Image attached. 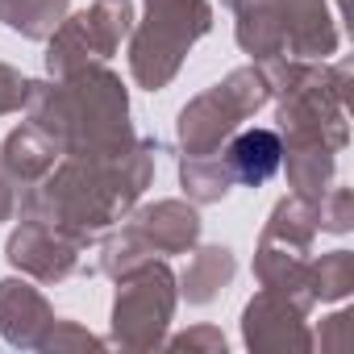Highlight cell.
I'll use <instances>...</instances> for the list:
<instances>
[{"mask_svg": "<svg viewBox=\"0 0 354 354\" xmlns=\"http://www.w3.org/2000/svg\"><path fill=\"white\" fill-rule=\"evenodd\" d=\"M279 154H283V146H279V138L271 129H250V133H242L230 146V162H234V171H238L242 184L271 180V175L279 171Z\"/></svg>", "mask_w": 354, "mask_h": 354, "instance_id": "1", "label": "cell"}]
</instances>
